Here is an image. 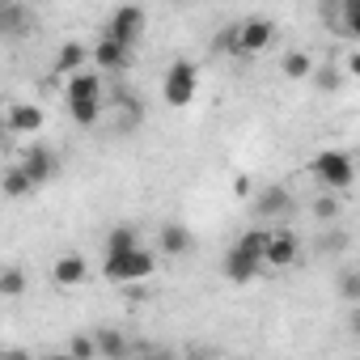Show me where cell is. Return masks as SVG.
Returning a JSON list of instances; mask_svg holds the SVG:
<instances>
[{"label":"cell","mask_w":360,"mask_h":360,"mask_svg":"<svg viewBox=\"0 0 360 360\" xmlns=\"http://www.w3.org/2000/svg\"><path fill=\"white\" fill-rule=\"evenodd\" d=\"M94 339H98V356H102V360H119V356H127V352H131V343H127L115 326H98V335H94Z\"/></svg>","instance_id":"15"},{"label":"cell","mask_w":360,"mask_h":360,"mask_svg":"<svg viewBox=\"0 0 360 360\" xmlns=\"http://www.w3.org/2000/svg\"><path fill=\"white\" fill-rule=\"evenodd\" d=\"M68 115L77 127H94L102 119V98H85V102H68Z\"/></svg>","instance_id":"20"},{"label":"cell","mask_w":360,"mask_h":360,"mask_svg":"<svg viewBox=\"0 0 360 360\" xmlns=\"http://www.w3.org/2000/svg\"><path fill=\"white\" fill-rule=\"evenodd\" d=\"M309 174L318 178L326 191H347V187L356 183V161H352V153H343V148H322V153H314Z\"/></svg>","instance_id":"2"},{"label":"cell","mask_w":360,"mask_h":360,"mask_svg":"<svg viewBox=\"0 0 360 360\" xmlns=\"http://www.w3.org/2000/svg\"><path fill=\"white\" fill-rule=\"evenodd\" d=\"M22 26H26V13H22L18 5H9V9H5V30H9V34H22Z\"/></svg>","instance_id":"27"},{"label":"cell","mask_w":360,"mask_h":360,"mask_svg":"<svg viewBox=\"0 0 360 360\" xmlns=\"http://www.w3.org/2000/svg\"><path fill=\"white\" fill-rule=\"evenodd\" d=\"M68 356L72 360H94L98 356V339L94 335H72L68 339Z\"/></svg>","instance_id":"25"},{"label":"cell","mask_w":360,"mask_h":360,"mask_svg":"<svg viewBox=\"0 0 360 360\" xmlns=\"http://www.w3.org/2000/svg\"><path fill=\"white\" fill-rule=\"evenodd\" d=\"M343 64H347V77H356V81H360V47H356V51H347V60H343Z\"/></svg>","instance_id":"28"},{"label":"cell","mask_w":360,"mask_h":360,"mask_svg":"<svg viewBox=\"0 0 360 360\" xmlns=\"http://www.w3.org/2000/svg\"><path fill=\"white\" fill-rule=\"evenodd\" d=\"M271 43H276V22H271V18L255 13V18H246V22L238 26V56H259V51H267Z\"/></svg>","instance_id":"4"},{"label":"cell","mask_w":360,"mask_h":360,"mask_svg":"<svg viewBox=\"0 0 360 360\" xmlns=\"http://www.w3.org/2000/svg\"><path fill=\"white\" fill-rule=\"evenodd\" d=\"M161 250H165L169 259H183V255L191 250V229H187V225H178V221L161 225Z\"/></svg>","instance_id":"13"},{"label":"cell","mask_w":360,"mask_h":360,"mask_svg":"<svg viewBox=\"0 0 360 360\" xmlns=\"http://www.w3.org/2000/svg\"><path fill=\"white\" fill-rule=\"evenodd\" d=\"M0 292H5V301H18L26 292V271L22 267H5L0 271Z\"/></svg>","instance_id":"23"},{"label":"cell","mask_w":360,"mask_h":360,"mask_svg":"<svg viewBox=\"0 0 360 360\" xmlns=\"http://www.w3.org/2000/svg\"><path fill=\"white\" fill-rule=\"evenodd\" d=\"M280 68H284V77H288V81H309V77L318 72L314 56H305V51H284Z\"/></svg>","instance_id":"16"},{"label":"cell","mask_w":360,"mask_h":360,"mask_svg":"<svg viewBox=\"0 0 360 360\" xmlns=\"http://www.w3.org/2000/svg\"><path fill=\"white\" fill-rule=\"evenodd\" d=\"M94 64H98L102 72H119V68H127V64H131V47H127V43H119L115 34H102V39H98V47H94Z\"/></svg>","instance_id":"9"},{"label":"cell","mask_w":360,"mask_h":360,"mask_svg":"<svg viewBox=\"0 0 360 360\" xmlns=\"http://www.w3.org/2000/svg\"><path fill=\"white\" fill-rule=\"evenodd\" d=\"M106 34H115L119 43L136 47V39L144 34V9H140V5H119V9L110 13V26H106Z\"/></svg>","instance_id":"6"},{"label":"cell","mask_w":360,"mask_h":360,"mask_svg":"<svg viewBox=\"0 0 360 360\" xmlns=\"http://www.w3.org/2000/svg\"><path fill=\"white\" fill-rule=\"evenodd\" d=\"M85 60H94V51H85L81 43H64V47H60V56H56V68L72 77V72H81V64H85Z\"/></svg>","instance_id":"19"},{"label":"cell","mask_w":360,"mask_h":360,"mask_svg":"<svg viewBox=\"0 0 360 360\" xmlns=\"http://www.w3.org/2000/svg\"><path fill=\"white\" fill-rule=\"evenodd\" d=\"M330 5H343V0H330Z\"/></svg>","instance_id":"31"},{"label":"cell","mask_w":360,"mask_h":360,"mask_svg":"<svg viewBox=\"0 0 360 360\" xmlns=\"http://www.w3.org/2000/svg\"><path fill=\"white\" fill-rule=\"evenodd\" d=\"M5 123H9V131H18V136H34V131L47 123V115H43V106H34V102H13V106L5 110Z\"/></svg>","instance_id":"10"},{"label":"cell","mask_w":360,"mask_h":360,"mask_svg":"<svg viewBox=\"0 0 360 360\" xmlns=\"http://www.w3.org/2000/svg\"><path fill=\"white\" fill-rule=\"evenodd\" d=\"M140 246V229L136 225H115L110 233H106V255H127V250H136Z\"/></svg>","instance_id":"18"},{"label":"cell","mask_w":360,"mask_h":360,"mask_svg":"<svg viewBox=\"0 0 360 360\" xmlns=\"http://www.w3.org/2000/svg\"><path fill=\"white\" fill-rule=\"evenodd\" d=\"M309 212H314L318 225H335V221H339V191H322Z\"/></svg>","instance_id":"21"},{"label":"cell","mask_w":360,"mask_h":360,"mask_svg":"<svg viewBox=\"0 0 360 360\" xmlns=\"http://www.w3.org/2000/svg\"><path fill=\"white\" fill-rule=\"evenodd\" d=\"M85 276H89V263H85V255H77V250H68V255H60V259L51 263V280H56L60 288H77V284H85Z\"/></svg>","instance_id":"11"},{"label":"cell","mask_w":360,"mask_h":360,"mask_svg":"<svg viewBox=\"0 0 360 360\" xmlns=\"http://www.w3.org/2000/svg\"><path fill=\"white\" fill-rule=\"evenodd\" d=\"M263 267H267V263H263V255H255V250H250V246H242V242H233V246L225 250V276H229L233 284H250Z\"/></svg>","instance_id":"5"},{"label":"cell","mask_w":360,"mask_h":360,"mask_svg":"<svg viewBox=\"0 0 360 360\" xmlns=\"http://www.w3.org/2000/svg\"><path fill=\"white\" fill-rule=\"evenodd\" d=\"M157 271V255L153 250H144V246H136V250H127V255H106V263H102V276L110 280V284H144L148 276Z\"/></svg>","instance_id":"1"},{"label":"cell","mask_w":360,"mask_h":360,"mask_svg":"<svg viewBox=\"0 0 360 360\" xmlns=\"http://www.w3.org/2000/svg\"><path fill=\"white\" fill-rule=\"evenodd\" d=\"M30 178H34V187H47L51 178H56V153L51 148H43V144H30L26 153H22V161H18Z\"/></svg>","instance_id":"8"},{"label":"cell","mask_w":360,"mask_h":360,"mask_svg":"<svg viewBox=\"0 0 360 360\" xmlns=\"http://www.w3.org/2000/svg\"><path fill=\"white\" fill-rule=\"evenodd\" d=\"M335 288H339L343 301H356V305H360V267H343V271L335 276Z\"/></svg>","instance_id":"22"},{"label":"cell","mask_w":360,"mask_h":360,"mask_svg":"<svg viewBox=\"0 0 360 360\" xmlns=\"http://www.w3.org/2000/svg\"><path fill=\"white\" fill-rule=\"evenodd\" d=\"M267 267H276V271H284V267H292L297 259H301V242H297V233L292 229H271V238H267Z\"/></svg>","instance_id":"7"},{"label":"cell","mask_w":360,"mask_h":360,"mask_svg":"<svg viewBox=\"0 0 360 360\" xmlns=\"http://www.w3.org/2000/svg\"><path fill=\"white\" fill-rule=\"evenodd\" d=\"M233 191H238V195H242V200H246V195H250V178H246V174H238V178H233Z\"/></svg>","instance_id":"29"},{"label":"cell","mask_w":360,"mask_h":360,"mask_svg":"<svg viewBox=\"0 0 360 360\" xmlns=\"http://www.w3.org/2000/svg\"><path fill=\"white\" fill-rule=\"evenodd\" d=\"M352 326H356V330H360V309H356V318H352Z\"/></svg>","instance_id":"30"},{"label":"cell","mask_w":360,"mask_h":360,"mask_svg":"<svg viewBox=\"0 0 360 360\" xmlns=\"http://www.w3.org/2000/svg\"><path fill=\"white\" fill-rule=\"evenodd\" d=\"M39 187H34V178L22 169V165H9L5 169V195L9 200H26V195H34Z\"/></svg>","instance_id":"17"},{"label":"cell","mask_w":360,"mask_h":360,"mask_svg":"<svg viewBox=\"0 0 360 360\" xmlns=\"http://www.w3.org/2000/svg\"><path fill=\"white\" fill-rule=\"evenodd\" d=\"M288 212H292L288 187H267V191L255 200V217H259V221H284Z\"/></svg>","instance_id":"12"},{"label":"cell","mask_w":360,"mask_h":360,"mask_svg":"<svg viewBox=\"0 0 360 360\" xmlns=\"http://www.w3.org/2000/svg\"><path fill=\"white\" fill-rule=\"evenodd\" d=\"M68 102H85V98H102V77L98 72H72L68 77V89H64Z\"/></svg>","instance_id":"14"},{"label":"cell","mask_w":360,"mask_h":360,"mask_svg":"<svg viewBox=\"0 0 360 360\" xmlns=\"http://www.w3.org/2000/svg\"><path fill=\"white\" fill-rule=\"evenodd\" d=\"M195 89H200V68H195L191 60H174V64L165 68V77H161V98H165L169 106H191Z\"/></svg>","instance_id":"3"},{"label":"cell","mask_w":360,"mask_h":360,"mask_svg":"<svg viewBox=\"0 0 360 360\" xmlns=\"http://www.w3.org/2000/svg\"><path fill=\"white\" fill-rule=\"evenodd\" d=\"M309 81H314L322 94H335V89H339V68H330V64H326V68H318Z\"/></svg>","instance_id":"26"},{"label":"cell","mask_w":360,"mask_h":360,"mask_svg":"<svg viewBox=\"0 0 360 360\" xmlns=\"http://www.w3.org/2000/svg\"><path fill=\"white\" fill-rule=\"evenodd\" d=\"M339 22H343V30L352 34V39H360V0H343L339 5ZM335 22V26H339Z\"/></svg>","instance_id":"24"}]
</instances>
